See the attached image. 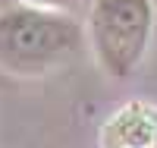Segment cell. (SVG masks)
Wrapping results in <instances>:
<instances>
[{
    "label": "cell",
    "instance_id": "1",
    "mask_svg": "<svg viewBox=\"0 0 157 148\" xmlns=\"http://www.w3.org/2000/svg\"><path fill=\"white\" fill-rule=\"evenodd\" d=\"M82 47V25L69 13L10 6L0 13V70L44 76L72 60Z\"/></svg>",
    "mask_w": 157,
    "mask_h": 148
},
{
    "label": "cell",
    "instance_id": "2",
    "mask_svg": "<svg viewBox=\"0 0 157 148\" xmlns=\"http://www.w3.org/2000/svg\"><path fill=\"white\" fill-rule=\"evenodd\" d=\"M154 32L151 0H94L88 10V38L101 70L126 79L145 60Z\"/></svg>",
    "mask_w": 157,
    "mask_h": 148
},
{
    "label": "cell",
    "instance_id": "3",
    "mask_svg": "<svg viewBox=\"0 0 157 148\" xmlns=\"http://www.w3.org/2000/svg\"><path fill=\"white\" fill-rule=\"evenodd\" d=\"M101 148H157V104L129 101L107 117Z\"/></svg>",
    "mask_w": 157,
    "mask_h": 148
},
{
    "label": "cell",
    "instance_id": "4",
    "mask_svg": "<svg viewBox=\"0 0 157 148\" xmlns=\"http://www.w3.org/2000/svg\"><path fill=\"white\" fill-rule=\"evenodd\" d=\"M75 0H22V6H38V10H57L63 13L66 6H72Z\"/></svg>",
    "mask_w": 157,
    "mask_h": 148
}]
</instances>
